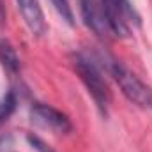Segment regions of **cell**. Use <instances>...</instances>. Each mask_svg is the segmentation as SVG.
Instances as JSON below:
<instances>
[{
	"mask_svg": "<svg viewBox=\"0 0 152 152\" xmlns=\"http://www.w3.org/2000/svg\"><path fill=\"white\" fill-rule=\"evenodd\" d=\"M73 67L78 73L80 80L83 81V85L87 87V90L92 96V99L96 101V104L101 110V113L106 115L112 96H110V88H108L106 81L103 80V75H101L97 64L92 58H88V57H85L81 53H76L73 57Z\"/></svg>",
	"mask_w": 152,
	"mask_h": 152,
	"instance_id": "cell-1",
	"label": "cell"
},
{
	"mask_svg": "<svg viewBox=\"0 0 152 152\" xmlns=\"http://www.w3.org/2000/svg\"><path fill=\"white\" fill-rule=\"evenodd\" d=\"M106 71L113 76L117 85L120 87L122 94L134 104L142 108H151L152 110V88L147 87L134 73H131L126 66L117 62L113 58H106L104 62Z\"/></svg>",
	"mask_w": 152,
	"mask_h": 152,
	"instance_id": "cell-2",
	"label": "cell"
},
{
	"mask_svg": "<svg viewBox=\"0 0 152 152\" xmlns=\"http://www.w3.org/2000/svg\"><path fill=\"white\" fill-rule=\"evenodd\" d=\"M108 16L112 36L127 37L131 34V27L140 23V16L129 0H101Z\"/></svg>",
	"mask_w": 152,
	"mask_h": 152,
	"instance_id": "cell-3",
	"label": "cell"
},
{
	"mask_svg": "<svg viewBox=\"0 0 152 152\" xmlns=\"http://www.w3.org/2000/svg\"><path fill=\"white\" fill-rule=\"evenodd\" d=\"M30 117H32V122H36L37 126L50 129L53 133L66 134L73 129V124L67 118V115L58 112L57 108H53L50 104H44V103H36L30 110Z\"/></svg>",
	"mask_w": 152,
	"mask_h": 152,
	"instance_id": "cell-4",
	"label": "cell"
},
{
	"mask_svg": "<svg viewBox=\"0 0 152 152\" xmlns=\"http://www.w3.org/2000/svg\"><path fill=\"white\" fill-rule=\"evenodd\" d=\"M80 11L85 25L99 37H110V23L101 0H80Z\"/></svg>",
	"mask_w": 152,
	"mask_h": 152,
	"instance_id": "cell-5",
	"label": "cell"
},
{
	"mask_svg": "<svg viewBox=\"0 0 152 152\" xmlns=\"http://www.w3.org/2000/svg\"><path fill=\"white\" fill-rule=\"evenodd\" d=\"M16 2L30 32L34 36H42L46 30V21H44V14L41 11L39 2L37 0H16Z\"/></svg>",
	"mask_w": 152,
	"mask_h": 152,
	"instance_id": "cell-6",
	"label": "cell"
},
{
	"mask_svg": "<svg viewBox=\"0 0 152 152\" xmlns=\"http://www.w3.org/2000/svg\"><path fill=\"white\" fill-rule=\"evenodd\" d=\"M0 64L9 73H18V69H20V58H18L14 48L5 39H0Z\"/></svg>",
	"mask_w": 152,
	"mask_h": 152,
	"instance_id": "cell-7",
	"label": "cell"
},
{
	"mask_svg": "<svg viewBox=\"0 0 152 152\" xmlns=\"http://www.w3.org/2000/svg\"><path fill=\"white\" fill-rule=\"evenodd\" d=\"M14 106H16V99H14V94L9 92L2 101H0V122L5 120L9 115L14 112Z\"/></svg>",
	"mask_w": 152,
	"mask_h": 152,
	"instance_id": "cell-8",
	"label": "cell"
},
{
	"mask_svg": "<svg viewBox=\"0 0 152 152\" xmlns=\"http://www.w3.org/2000/svg\"><path fill=\"white\" fill-rule=\"evenodd\" d=\"M51 4L55 5L57 12L67 23H73V11H71V5H69V0H51Z\"/></svg>",
	"mask_w": 152,
	"mask_h": 152,
	"instance_id": "cell-9",
	"label": "cell"
},
{
	"mask_svg": "<svg viewBox=\"0 0 152 152\" xmlns=\"http://www.w3.org/2000/svg\"><path fill=\"white\" fill-rule=\"evenodd\" d=\"M28 142H30V145H32L37 152H53L42 140H39L37 136H28Z\"/></svg>",
	"mask_w": 152,
	"mask_h": 152,
	"instance_id": "cell-10",
	"label": "cell"
}]
</instances>
